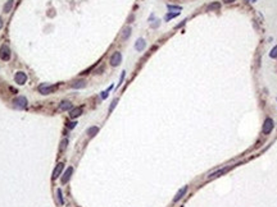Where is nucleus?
<instances>
[{
  "mask_svg": "<svg viewBox=\"0 0 277 207\" xmlns=\"http://www.w3.org/2000/svg\"><path fill=\"white\" fill-rule=\"evenodd\" d=\"M60 83H56V84H53V86H49L48 83H43L41 86L39 87V91L43 93V95H49V93H53L55 92L56 90L59 88Z\"/></svg>",
  "mask_w": 277,
  "mask_h": 207,
  "instance_id": "f257e3e1",
  "label": "nucleus"
},
{
  "mask_svg": "<svg viewBox=\"0 0 277 207\" xmlns=\"http://www.w3.org/2000/svg\"><path fill=\"white\" fill-rule=\"evenodd\" d=\"M82 111H84L82 107H75V109H72V110H71V113H69V116H71L72 119L78 118L81 114H82Z\"/></svg>",
  "mask_w": 277,
  "mask_h": 207,
  "instance_id": "f8f14e48",
  "label": "nucleus"
},
{
  "mask_svg": "<svg viewBox=\"0 0 277 207\" xmlns=\"http://www.w3.org/2000/svg\"><path fill=\"white\" fill-rule=\"evenodd\" d=\"M112 88H113V86H111V87H109V88H108V90H107V91H104V92H101V99H104V100H105V99H107V97H108V92H109V91H111V90H112Z\"/></svg>",
  "mask_w": 277,
  "mask_h": 207,
  "instance_id": "5701e85b",
  "label": "nucleus"
},
{
  "mask_svg": "<svg viewBox=\"0 0 277 207\" xmlns=\"http://www.w3.org/2000/svg\"><path fill=\"white\" fill-rule=\"evenodd\" d=\"M219 8H221V4H219V3H217V1H214V3L209 4V5L207 7V10H208V12H212V10H218Z\"/></svg>",
  "mask_w": 277,
  "mask_h": 207,
  "instance_id": "dca6fc26",
  "label": "nucleus"
},
{
  "mask_svg": "<svg viewBox=\"0 0 277 207\" xmlns=\"http://www.w3.org/2000/svg\"><path fill=\"white\" fill-rule=\"evenodd\" d=\"M14 81H15V83H17V84H19V86L24 84V83H26V81H27L26 73H24V72H17V73H15V76H14Z\"/></svg>",
  "mask_w": 277,
  "mask_h": 207,
  "instance_id": "0eeeda50",
  "label": "nucleus"
},
{
  "mask_svg": "<svg viewBox=\"0 0 277 207\" xmlns=\"http://www.w3.org/2000/svg\"><path fill=\"white\" fill-rule=\"evenodd\" d=\"M1 27H3V19L0 18V30H1Z\"/></svg>",
  "mask_w": 277,
  "mask_h": 207,
  "instance_id": "c85d7f7f",
  "label": "nucleus"
},
{
  "mask_svg": "<svg viewBox=\"0 0 277 207\" xmlns=\"http://www.w3.org/2000/svg\"><path fill=\"white\" fill-rule=\"evenodd\" d=\"M85 86H86V82H85L84 79H80V81H75L72 84H71V87L72 88H84Z\"/></svg>",
  "mask_w": 277,
  "mask_h": 207,
  "instance_id": "4468645a",
  "label": "nucleus"
},
{
  "mask_svg": "<svg viewBox=\"0 0 277 207\" xmlns=\"http://www.w3.org/2000/svg\"><path fill=\"white\" fill-rule=\"evenodd\" d=\"M236 165H231V166H226V168H222L221 170H217V171H214V173H212L210 175H209V179H214V178H218V176H221L223 175V174H226V173H229L231 171L232 169L235 168Z\"/></svg>",
  "mask_w": 277,
  "mask_h": 207,
  "instance_id": "39448f33",
  "label": "nucleus"
},
{
  "mask_svg": "<svg viewBox=\"0 0 277 207\" xmlns=\"http://www.w3.org/2000/svg\"><path fill=\"white\" fill-rule=\"evenodd\" d=\"M145 46H146V42H145L144 38H138L137 41L135 42V49H136L137 51H142L145 49Z\"/></svg>",
  "mask_w": 277,
  "mask_h": 207,
  "instance_id": "ddd939ff",
  "label": "nucleus"
},
{
  "mask_svg": "<svg viewBox=\"0 0 277 207\" xmlns=\"http://www.w3.org/2000/svg\"><path fill=\"white\" fill-rule=\"evenodd\" d=\"M270 56H271V58L272 59H276L277 58V45L273 47V49H272V50H271V52H270Z\"/></svg>",
  "mask_w": 277,
  "mask_h": 207,
  "instance_id": "412c9836",
  "label": "nucleus"
},
{
  "mask_svg": "<svg viewBox=\"0 0 277 207\" xmlns=\"http://www.w3.org/2000/svg\"><path fill=\"white\" fill-rule=\"evenodd\" d=\"M71 107H72V102L68 100H63L62 102L59 104V110H62V111H67Z\"/></svg>",
  "mask_w": 277,
  "mask_h": 207,
  "instance_id": "9b49d317",
  "label": "nucleus"
},
{
  "mask_svg": "<svg viewBox=\"0 0 277 207\" xmlns=\"http://www.w3.org/2000/svg\"><path fill=\"white\" fill-rule=\"evenodd\" d=\"M0 59L4 60V62H8V60L10 59V49L8 45H1L0 47Z\"/></svg>",
  "mask_w": 277,
  "mask_h": 207,
  "instance_id": "20e7f679",
  "label": "nucleus"
},
{
  "mask_svg": "<svg viewBox=\"0 0 277 207\" xmlns=\"http://www.w3.org/2000/svg\"><path fill=\"white\" fill-rule=\"evenodd\" d=\"M27 99L26 97H23V96H18V97H15V99L13 100V105H14V107H17V109H26L27 107Z\"/></svg>",
  "mask_w": 277,
  "mask_h": 207,
  "instance_id": "f03ea898",
  "label": "nucleus"
},
{
  "mask_svg": "<svg viewBox=\"0 0 277 207\" xmlns=\"http://www.w3.org/2000/svg\"><path fill=\"white\" fill-rule=\"evenodd\" d=\"M97 132H99V128H97V127H91V128L87 129V134L90 136V137H94Z\"/></svg>",
  "mask_w": 277,
  "mask_h": 207,
  "instance_id": "a211bd4d",
  "label": "nucleus"
},
{
  "mask_svg": "<svg viewBox=\"0 0 277 207\" xmlns=\"http://www.w3.org/2000/svg\"><path fill=\"white\" fill-rule=\"evenodd\" d=\"M72 173H73V168L72 166H69V168L66 170V173L63 174V176H62V184L68 183V180L71 179V176H72Z\"/></svg>",
  "mask_w": 277,
  "mask_h": 207,
  "instance_id": "6e6552de",
  "label": "nucleus"
},
{
  "mask_svg": "<svg viewBox=\"0 0 277 207\" xmlns=\"http://www.w3.org/2000/svg\"><path fill=\"white\" fill-rule=\"evenodd\" d=\"M56 196H58V201L60 205H64V200H63V196H62V190L58 189L56 190Z\"/></svg>",
  "mask_w": 277,
  "mask_h": 207,
  "instance_id": "aec40b11",
  "label": "nucleus"
},
{
  "mask_svg": "<svg viewBox=\"0 0 277 207\" xmlns=\"http://www.w3.org/2000/svg\"><path fill=\"white\" fill-rule=\"evenodd\" d=\"M178 14H180L178 12H177V13H168V14L166 15V21H169V19H172V18H174V17H177Z\"/></svg>",
  "mask_w": 277,
  "mask_h": 207,
  "instance_id": "4be33fe9",
  "label": "nucleus"
},
{
  "mask_svg": "<svg viewBox=\"0 0 277 207\" xmlns=\"http://www.w3.org/2000/svg\"><path fill=\"white\" fill-rule=\"evenodd\" d=\"M76 124H77V121H69V123H68V128L69 129H73V128L76 127Z\"/></svg>",
  "mask_w": 277,
  "mask_h": 207,
  "instance_id": "a878e982",
  "label": "nucleus"
},
{
  "mask_svg": "<svg viewBox=\"0 0 277 207\" xmlns=\"http://www.w3.org/2000/svg\"><path fill=\"white\" fill-rule=\"evenodd\" d=\"M251 1H253V3H254V1H256V0H251Z\"/></svg>",
  "mask_w": 277,
  "mask_h": 207,
  "instance_id": "c756f323",
  "label": "nucleus"
},
{
  "mask_svg": "<svg viewBox=\"0 0 277 207\" xmlns=\"http://www.w3.org/2000/svg\"><path fill=\"white\" fill-rule=\"evenodd\" d=\"M130 35H131V27H126L123 30V33H122V38L127 40L130 37Z\"/></svg>",
  "mask_w": 277,
  "mask_h": 207,
  "instance_id": "f3484780",
  "label": "nucleus"
},
{
  "mask_svg": "<svg viewBox=\"0 0 277 207\" xmlns=\"http://www.w3.org/2000/svg\"><path fill=\"white\" fill-rule=\"evenodd\" d=\"M63 168H64V165L63 164H58L55 166V169H54V171H53V180H55V179H58L59 178V175L62 174V170H63Z\"/></svg>",
  "mask_w": 277,
  "mask_h": 207,
  "instance_id": "9d476101",
  "label": "nucleus"
},
{
  "mask_svg": "<svg viewBox=\"0 0 277 207\" xmlns=\"http://www.w3.org/2000/svg\"><path fill=\"white\" fill-rule=\"evenodd\" d=\"M168 9L169 10H181V7H178V5H168Z\"/></svg>",
  "mask_w": 277,
  "mask_h": 207,
  "instance_id": "393cba45",
  "label": "nucleus"
},
{
  "mask_svg": "<svg viewBox=\"0 0 277 207\" xmlns=\"http://www.w3.org/2000/svg\"><path fill=\"white\" fill-rule=\"evenodd\" d=\"M13 4H14V0H8V1L4 4V8H3L4 13H9L12 10V8H13Z\"/></svg>",
  "mask_w": 277,
  "mask_h": 207,
  "instance_id": "2eb2a0df",
  "label": "nucleus"
},
{
  "mask_svg": "<svg viewBox=\"0 0 277 207\" xmlns=\"http://www.w3.org/2000/svg\"><path fill=\"white\" fill-rule=\"evenodd\" d=\"M223 1H225L226 4H227V3H229V4H230V3H234V1H235V0H223Z\"/></svg>",
  "mask_w": 277,
  "mask_h": 207,
  "instance_id": "cd10ccee",
  "label": "nucleus"
},
{
  "mask_svg": "<svg viewBox=\"0 0 277 207\" xmlns=\"http://www.w3.org/2000/svg\"><path fill=\"white\" fill-rule=\"evenodd\" d=\"M273 127H275L273 120H272L271 118H267V119L264 120V124H263V128H262L263 134H270V133L272 132V129H273Z\"/></svg>",
  "mask_w": 277,
  "mask_h": 207,
  "instance_id": "7ed1b4c3",
  "label": "nucleus"
},
{
  "mask_svg": "<svg viewBox=\"0 0 277 207\" xmlns=\"http://www.w3.org/2000/svg\"><path fill=\"white\" fill-rule=\"evenodd\" d=\"M111 65H113V67H118L119 64L122 63V54L119 51H116V52H113L112 54V56H111Z\"/></svg>",
  "mask_w": 277,
  "mask_h": 207,
  "instance_id": "423d86ee",
  "label": "nucleus"
},
{
  "mask_svg": "<svg viewBox=\"0 0 277 207\" xmlns=\"http://www.w3.org/2000/svg\"><path fill=\"white\" fill-rule=\"evenodd\" d=\"M67 145H68V139H67V138H64V139H63L62 142H60V146H59V151H60V152H63L64 150L67 148Z\"/></svg>",
  "mask_w": 277,
  "mask_h": 207,
  "instance_id": "6ab92c4d",
  "label": "nucleus"
},
{
  "mask_svg": "<svg viewBox=\"0 0 277 207\" xmlns=\"http://www.w3.org/2000/svg\"><path fill=\"white\" fill-rule=\"evenodd\" d=\"M187 189H189V187L187 185H185V187H182V188L178 190L177 192V194H176V197L173 198V202H178L181 200V198H184V196L186 194V192H187Z\"/></svg>",
  "mask_w": 277,
  "mask_h": 207,
  "instance_id": "1a4fd4ad",
  "label": "nucleus"
},
{
  "mask_svg": "<svg viewBox=\"0 0 277 207\" xmlns=\"http://www.w3.org/2000/svg\"><path fill=\"white\" fill-rule=\"evenodd\" d=\"M117 102H118V99H114V100L112 101V105H111V106H109V113H111V111H113V109L116 107V105H117Z\"/></svg>",
  "mask_w": 277,
  "mask_h": 207,
  "instance_id": "b1692460",
  "label": "nucleus"
},
{
  "mask_svg": "<svg viewBox=\"0 0 277 207\" xmlns=\"http://www.w3.org/2000/svg\"><path fill=\"white\" fill-rule=\"evenodd\" d=\"M158 26H159V19H157L155 23H153V24H152V27H153V28H157Z\"/></svg>",
  "mask_w": 277,
  "mask_h": 207,
  "instance_id": "bb28decb",
  "label": "nucleus"
}]
</instances>
